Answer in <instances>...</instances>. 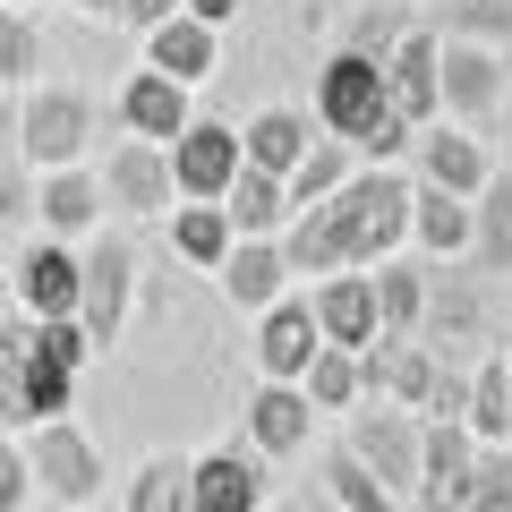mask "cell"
Listing matches in <instances>:
<instances>
[{
	"label": "cell",
	"instance_id": "cell-33",
	"mask_svg": "<svg viewBox=\"0 0 512 512\" xmlns=\"http://www.w3.org/2000/svg\"><path fill=\"white\" fill-rule=\"evenodd\" d=\"M128 512H188V461L180 453H154L146 470L128 478Z\"/></svg>",
	"mask_w": 512,
	"mask_h": 512
},
{
	"label": "cell",
	"instance_id": "cell-41",
	"mask_svg": "<svg viewBox=\"0 0 512 512\" xmlns=\"http://www.w3.org/2000/svg\"><path fill=\"white\" fill-rule=\"evenodd\" d=\"M0 137H9V146H18V103H9V94H0Z\"/></svg>",
	"mask_w": 512,
	"mask_h": 512
},
{
	"label": "cell",
	"instance_id": "cell-27",
	"mask_svg": "<svg viewBox=\"0 0 512 512\" xmlns=\"http://www.w3.org/2000/svg\"><path fill=\"white\" fill-rule=\"evenodd\" d=\"M470 444H512V367L504 359H478L470 367Z\"/></svg>",
	"mask_w": 512,
	"mask_h": 512
},
{
	"label": "cell",
	"instance_id": "cell-34",
	"mask_svg": "<svg viewBox=\"0 0 512 512\" xmlns=\"http://www.w3.org/2000/svg\"><path fill=\"white\" fill-rule=\"evenodd\" d=\"M402 35H410V9H402V0H376V9L350 18V43H342V52H359V60H376V69H384V52H393Z\"/></svg>",
	"mask_w": 512,
	"mask_h": 512
},
{
	"label": "cell",
	"instance_id": "cell-42",
	"mask_svg": "<svg viewBox=\"0 0 512 512\" xmlns=\"http://www.w3.org/2000/svg\"><path fill=\"white\" fill-rule=\"evenodd\" d=\"M77 9H86V18H103V9H120V0H77Z\"/></svg>",
	"mask_w": 512,
	"mask_h": 512
},
{
	"label": "cell",
	"instance_id": "cell-2",
	"mask_svg": "<svg viewBox=\"0 0 512 512\" xmlns=\"http://www.w3.org/2000/svg\"><path fill=\"white\" fill-rule=\"evenodd\" d=\"M86 146H94V103H86V94L35 86L18 103V154L35 171H77V163H86Z\"/></svg>",
	"mask_w": 512,
	"mask_h": 512
},
{
	"label": "cell",
	"instance_id": "cell-24",
	"mask_svg": "<svg viewBox=\"0 0 512 512\" xmlns=\"http://www.w3.org/2000/svg\"><path fill=\"white\" fill-rule=\"evenodd\" d=\"M376 333L384 342H419V316H427V274L419 265H393V256H384L376 274Z\"/></svg>",
	"mask_w": 512,
	"mask_h": 512
},
{
	"label": "cell",
	"instance_id": "cell-18",
	"mask_svg": "<svg viewBox=\"0 0 512 512\" xmlns=\"http://www.w3.org/2000/svg\"><path fill=\"white\" fill-rule=\"evenodd\" d=\"M120 120H128V137H146V146H171L197 111H188V86H171V77H154V69H137L120 86Z\"/></svg>",
	"mask_w": 512,
	"mask_h": 512
},
{
	"label": "cell",
	"instance_id": "cell-5",
	"mask_svg": "<svg viewBox=\"0 0 512 512\" xmlns=\"http://www.w3.org/2000/svg\"><path fill=\"white\" fill-rule=\"evenodd\" d=\"M384 111H393V103H384V69H376V60H359V52H333L325 77H316V120H325V137L359 146Z\"/></svg>",
	"mask_w": 512,
	"mask_h": 512
},
{
	"label": "cell",
	"instance_id": "cell-29",
	"mask_svg": "<svg viewBox=\"0 0 512 512\" xmlns=\"http://www.w3.org/2000/svg\"><path fill=\"white\" fill-rule=\"evenodd\" d=\"M171 248H180L188 265H214L222 274V256H231V214H222V205H180V214H171Z\"/></svg>",
	"mask_w": 512,
	"mask_h": 512
},
{
	"label": "cell",
	"instance_id": "cell-23",
	"mask_svg": "<svg viewBox=\"0 0 512 512\" xmlns=\"http://www.w3.org/2000/svg\"><path fill=\"white\" fill-rule=\"evenodd\" d=\"M308 427H316V410H308V393H299V384H256V402H248L256 453H299V444H308Z\"/></svg>",
	"mask_w": 512,
	"mask_h": 512
},
{
	"label": "cell",
	"instance_id": "cell-30",
	"mask_svg": "<svg viewBox=\"0 0 512 512\" xmlns=\"http://www.w3.org/2000/svg\"><path fill=\"white\" fill-rule=\"evenodd\" d=\"M342 180H350V146H342V137H316V146L299 154V171L282 180V188H291V214H299V205H325Z\"/></svg>",
	"mask_w": 512,
	"mask_h": 512
},
{
	"label": "cell",
	"instance_id": "cell-43",
	"mask_svg": "<svg viewBox=\"0 0 512 512\" xmlns=\"http://www.w3.org/2000/svg\"><path fill=\"white\" fill-rule=\"evenodd\" d=\"M0 308H9V256H0Z\"/></svg>",
	"mask_w": 512,
	"mask_h": 512
},
{
	"label": "cell",
	"instance_id": "cell-32",
	"mask_svg": "<svg viewBox=\"0 0 512 512\" xmlns=\"http://www.w3.org/2000/svg\"><path fill=\"white\" fill-rule=\"evenodd\" d=\"M436 18L453 43H512V0H436Z\"/></svg>",
	"mask_w": 512,
	"mask_h": 512
},
{
	"label": "cell",
	"instance_id": "cell-38",
	"mask_svg": "<svg viewBox=\"0 0 512 512\" xmlns=\"http://www.w3.org/2000/svg\"><path fill=\"white\" fill-rule=\"evenodd\" d=\"M26 495H35V470H26V444L0 436V512H26Z\"/></svg>",
	"mask_w": 512,
	"mask_h": 512
},
{
	"label": "cell",
	"instance_id": "cell-4",
	"mask_svg": "<svg viewBox=\"0 0 512 512\" xmlns=\"http://www.w3.org/2000/svg\"><path fill=\"white\" fill-rule=\"evenodd\" d=\"M128 282H137V248H128L120 231H103L86 256H77V325H86V342H120V316H128Z\"/></svg>",
	"mask_w": 512,
	"mask_h": 512
},
{
	"label": "cell",
	"instance_id": "cell-14",
	"mask_svg": "<svg viewBox=\"0 0 512 512\" xmlns=\"http://www.w3.org/2000/svg\"><path fill=\"white\" fill-rule=\"evenodd\" d=\"M308 308H316V333H325L333 350H367L376 342V282L367 274H325Z\"/></svg>",
	"mask_w": 512,
	"mask_h": 512
},
{
	"label": "cell",
	"instance_id": "cell-15",
	"mask_svg": "<svg viewBox=\"0 0 512 512\" xmlns=\"http://www.w3.org/2000/svg\"><path fill=\"white\" fill-rule=\"evenodd\" d=\"M419 146V188H444V197H478L487 188V154H478V137H461V128H419L410 137Z\"/></svg>",
	"mask_w": 512,
	"mask_h": 512
},
{
	"label": "cell",
	"instance_id": "cell-17",
	"mask_svg": "<svg viewBox=\"0 0 512 512\" xmlns=\"http://www.w3.org/2000/svg\"><path fill=\"white\" fill-rule=\"evenodd\" d=\"M188 512H265V470L239 453L188 461Z\"/></svg>",
	"mask_w": 512,
	"mask_h": 512
},
{
	"label": "cell",
	"instance_id": "cell-40",
	"mask_svg": "<svg viewBox=\"0 0 512 512\" xmlns=\"http://www.w3.org/2000/svg\"><path fill=\"white\" fill-rule=\"evenodd\" d=\"M188 18H205V26H222V18H239V0H180Z\"/></svg>",
	"mask_w": 512,
	"mask_h": 512
},
{
	"label": "cell",
	"instance_id": "cell-20",
	"mask_svg": "<svg viewBox=\"0 0 512 512\" xmlns=\"http://www.w3.org/2000/svg\"><path fill=\"white\" fill-rule=\"evenodd\" d=\"M308 146H316L308 120H299V111H282V103H274V111H256V120L239 128V163H248V171H274V180H291Z\"/></svg>",
	"mask_w": 512,
	"mask_h": 512
},
{
	"label": "cell",
	"instance_id": "cell-21",
	"mask_svg": "<svg viewBox=\"0 0 512 512\" xmlns=\"http://www.w3.org/2000/svg\"><path fill=\"white\" fill-rule=\"evenodd\" d=\"M222 214H231V239H274L282 222H291V188H282L274 171L239 163V180L222 188Z\"/></svg>",
	"mask_w": 512,
	"mask_h": 512
},
{
	"label": "cell",
	"instance_id": "cell-36",
	"mask_svg": "<svg viewBox=\"0 0 512 512\" xmlns=\"http://www.w3.org/2000/svg\"><path fill=\"white\" fill-rule=\"evenodd\" d=\"M35 52H43V43H35V26H26L18 9H0V94H9L26 69H35Z\"/></svg>",
	"mask_w": 512,
	"mask_h": 512
},
{
	"label": "cell",
	"instance_id": "cell-16",
	"mask_svg": "<svg viewBox=\"0 0 512 512\" xmlns=\"http://www.w3.org/2000/svg\"><path fill=\"white\" fill-rule=\"evenodd\" d=\"M222 291H231V308L265 316L274 299H291V265H282L274 239H231V256H222Z\"/></svg>",
	"mask_w": 512,
	"mask_h": 512
},
{
	"label": "cell",
	"instance_id": "cell-37",
	"mask_svg": "<svg viewBox=\"0 0 512 512\" xmlns=\"http://www.w3.org/2000/svg\"><path fill=\"white\" fill-rule=\"evenodd\" d=\"M427 419H444V427H461L470 419V376H461V367H436V384H427Z\"/></svg>",
	"mask_w": 512,
	"mask_h": 512
},
{
	"label": "cell",
	"instance_id": "cell-19",
	"mask_svg": "<svg viewBox=\"0 0 512 512\" xmlns=\"http://www.w3.org/2000/svg\"><path fill=\"white\" fill-rule=\"evenodd\" d=\"M35 214H43V231H52V239L94 231V222H103V180H94L86 163H77V171H43V188H35Z\"/></svg>",
	"mask_w": 512,
	"mask_h": 512
},
{
	"label": "cell",
	"instance_id": "cell-26",
	"mask_svg": "<svg viewBox=\"0 0 512 512\" xmlns=\"http://www.w3.org/2000/svg\"><path fill=\"white\" fill-rule=\"evenodd\" d=\"M470 256H478V274H512V171L478 188V205H470Z\"/></svg>",
	"mask_w": 512,
	"mask_h": 512
},
{
	"label": "cell",
	"instance_id": "cell-35",
	"mask_svg": "<svg viewBox=\"0 0 512 512\" xmlns=\"http://www.w3.org/2000/svg\"><path fill=\"white\" fill-rule=\"evenodd\" d=\"M470 512H512V444H478V461H470Z\"/></svg>",
	"mask_w": 512,
	"mask_h": 512
},
{
	"label": "cell",
	"instance_id": "cell-10",
	"mask_svg": "<svg viewBox=\"0 0 512 512\" xmlns=\"http://www.w3.org/2000/svg\"><path fill=\"white\" fill-rule=\"evenodd\" d=\"M384 103H393L402 128H436L444 120V103H436V35H427V26H410V35L384 52Z\"/></svg>",
	"mask_w": 512,
	"mask_h": 512
},
{
	"label": "cell",
	"instance_id": "cell-3",
	"mask_svg": "<svg viewBox=\"0 0 512 512\" xmlns=\"http://www.w3.org/2000/svg\"><path fill=\"white\" fill-rule=\"evenodd\" d=\"M350 461L376 470V487L410 504V495H419V419L393 410V402H367L359 419H350Z\"/></svg>",
	"mask_w": 512,
	"mask_h": 512
},
{
	"label": "cell",
	"instance_id": "cell-9",
	"mask_svg": "<svg viewBox=\"0 0 512 512\" xmlns=\"http://www.w3.org/2000/svg\"><path fill=\"white\" fill-rule=\"evenodd\" d=\"M436 103L453 111V120H487L495 103H504V60L487 52V43H436Z\"/></svg>",
	"mask_w": 512,
	"mask_h": 512
},
{
	"label": "cell",
	"instance_id": "cell-31",
	"mask_svg": "<svg viewBox=\"0 0 512 512\" xmlns=\"http://www.w3.org/2000/svg\"><path fill=\"white\" fill-rule=\"evenodd\" d=\"M299 393H308V410H350L359 402V350H316L308 376H299Z\"/></svg>",
	"mask_w": 512,
	"mask_h": 512
},
{
	"label": "cell",
	"instance_id": "cell-44",
	"mask_svg": "<svg viewBox=\"0 0 512 512\" xmlns=\"http://www.w3.org/2000/svg\"><path fill=\"white\" fill-rule=\"evenodd\" d=\"M0 9H18V0H0Z\"/></svg>",
	"mask_w": 512,
	"mask_h": 512
},
{
	"label": "cell",
	"instance_id": "cell-39",
	"mask_svg": "<svg viewBox=\"0 0 512 512\" xmlns=\"http://www.w3.org/2000/svg\"><path fill=\"white\" fill-rule=\"evenodd\" d=\"M120 18L154 35V26H171V18H180V0H120Z\"/></svg>",
	"mask_w": 512,
	"mask_h": 512
},
{
	"label": "cell",
	"instance_id": "cell-1",
	"mask_svg": "<svg viewBox=\"0 0 512 512\" xmlns=\"http://www.w3.org/2000/svg\"><path fill=\"white\" fill-rule=\"evenodd\" d=\"M325 214H333V239H342V265H384L410 239V180L393 163H367L325 197Z\"/></svg>",
	"mask_w": 512,
	"mask_h": 512
},
{
	"label": "cell",
	"instance_id": "cell-12",
	"mask_svg": "<svg viewBox=\"0 0 512 512\" xmlns=\"http://www.w3.org/2000/svg\"><path fill=\"white\" fill-rule=\"evenodd\" d=\"M94 180H103V205H128V214H171V154L146 146V137L111 146V163L94 171Z\"/></svg>",
	"mask_w": 512,
	"mask_h": 512
},
{
	"label": "cell",
	"instance_id": "cell-22",
	"mask_svg": "<svg viewBox=\"0 0 512 512\" xmlns=\"http://www.w3.org/2000/svg\"><path fill=\"white\" fill-rule=\"evenodd\" d=\"M146 69H154V77H171V86H197V77L214 69V26L180 9L171 26H154V35H146Z\"/></svg>",
	"mask_w": 512,
	"mask_h": 512
},
{
	"label": "cell",
	"instance_id": "cell-7",
	"mask_svg": "<svg viewBox=\"0 0 512 512\" xmlns=\"http://www.w3.org/2000/svg\"><path fill=\"white\" fill-rule=\"evenodd\" d=\"M163 154H171V188L188 205H222V188L239 180V128H222V120H188Z\"/></svg>",
	"mask_w": 512,
	"mask_h": 512
},
{
	"label": "cell",
	"instance_id": "cell-11",
	"mask_svg": "<svg viewBox=\"0 0 512 512\" xmlns=\"http://www.w3.org/2000/svg\"><path fill=\"white\" fill-rule=\"evenodd\" d=\"M427 384H436V350H427V342H384V333H376V342L359 350V393H367V402L419 410Z\"/></svg>",
	"mask_w": 512,
	"mask_h": 512
},
{
	"label": "cell",
	"instance_id": "cell-8",
	"mask_svg": "<svg viewBox=\"0 0 512 512\" xmlns=\"http://www.w3.org/2000/svg\"><path fill=\"white\" fill-rule=\"evenodd\" d=\"M9 299H26L35 325L77 316V248H69V239H35V248H18V256H9Z\"/></svg>",
	"mask_w": 512,
	"mask_h": 512
},
{
	"label": "cell",
	"instance_id": "cell-6",
	"mask_svg": "<svg viewBox=\"0 0 512 512\" xmlns=\"http://www.w3.org/2000/svg\"><path fill=\"white\" fill-rule=\"evenodd\" d=\"M26 470H35V487L52 495V504H69V512H86L94 495H103V453H94V444L77 436L69 419L35 427V444H26Z\"/></svg>",
	"mask_w": 512,
	"mask_h": 512
},
{
	"label": "cell",
	"instance_id": "cell-13",
	"mask_svg": "<svg viewBox=\"0 0 512 512\" xmlns=\"http://www.w3.org/2000/svg\"><path fill=\"white\" fill-rule=\"evenodd\" d=\"M316 350H325L316 308H308V299H274V308H265V325H256V367H265V384H299Z\"/></svg>",
	"mask_w": 512,
	"mask_h": 512
},
{
	"label": "cell",
	"instance_id": "cell-45",
	"mask_svg": "<svg viewBox=\"0 0 512 512\" xmlns=\"http://www.w3.org/2000/svg\"><path fill=\"white\" fill-rule=\"evenodd\" d=\"M504 367H512V350H504Z\"/></svg>",
	"mask_w": 512,
	"mask_h": 512
},
{
	"label": "cell",
	"instance_id": "cell-25",
	"mask_svg": "<svg viewBox=\"0 0 512 512\" xmlns=\"http://www.w3.org/2000/svg\"><path fill=\"white\" fill-rule=\"evenodd\" d=\"M410 239H419L427 256H461L470 248V197H444V188L410 180Z\"/></svg>",
	"mask_w": 512,
	"mask_h": 512
},
{
	"label": "cell",
	"instance_id": "cell-28",
	"mask_svg": "<svg viewBox=\"0 0 512 512\" xmlns=\"http://www.w3.org/2000/svg\"><path fill=\"white\" fill-rule=\"evenodd\" d=\"M316 478H325V495H333L342 512H410L402 495L376 487V470H359V461H350V444H333V453L316 461Z\"/></svg>",
	"mask_w": 512,
	"mask_h": 512
}]
</instances>
